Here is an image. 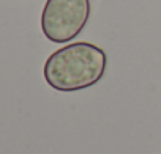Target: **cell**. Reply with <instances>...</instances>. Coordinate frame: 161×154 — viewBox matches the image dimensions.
<instances>
[{
  "mask_svg": "<svg viewBox=\"0 0 161 154\" xmlns=\"http://www.w3.org/2000/svg\"><path fill=\"white\" fill-rule=\"evenodd\" d=\"M106 54L90 43H71L60 47L44 63V79L58 91H79L101 80Z\"/></svg>",
  "mask_w": 161,
  "mask_h": 154,
  "instance_id": "cell-1",
  "label": "cell"
},
{
  "mask_svg": "<svg viewBox=\"0 0 161 154\" xmlns=\"http://www.w3.org/2000/svg\"><path fill=\"white\" fill-rule=\"evenodd\" d=\"M90 18V0H47L41 28L52 43H68L84 30Z\"/></svg>",
  "mask_w": 161,
  "mask_h": 154,
  "instance_id": "cell-2",
  "label": "cell"
}]
</instances>
